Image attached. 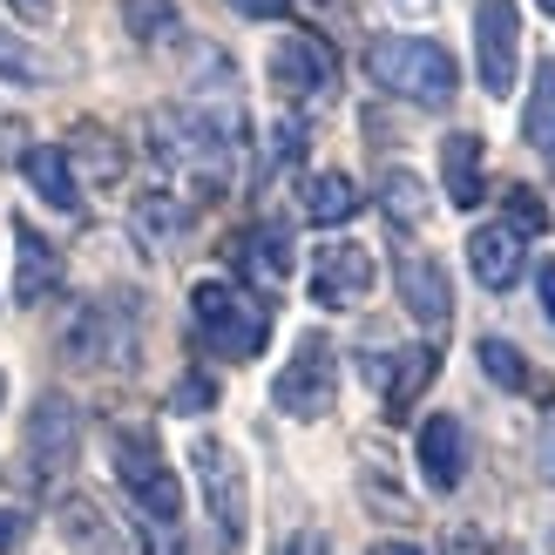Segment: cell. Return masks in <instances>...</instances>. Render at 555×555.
Masks as SVG:
<instances>
[{
  "mask_svg": "<svg viewBox=\"0 0 555 555\" xmlns=\"http://www.w3.org/2000/svg\"><path fill=\"white\" fill-rule=\"evenodd\" d=\"M373 292V251H359V244H319L312 258V298L325 312H346Z\"/></svg>",
  "mask_w": 555,
  "mask_h": 555,
  "instance_id": "cell-9",
  "label": "cell"
},
{
  "mask_svg": "<svg viewBox=\"0 0 555 555\" xmlns=\"http://www.w3.org/2000/svg\"><path fill=\"white\" fill-rule=\"evenodd\" d=\"M21 454H27V475H35V481H54V475L75 467V454H81V413H75L68 393H41L35 400Z\"/></svg>",
  "mask_w": 555,
  "mask_h": 555,
  "instance_id": "cell-6",
  "label": "cell"
},
{
  "mask_svg": "<svg viewBox=\"0 0 555 555\" xmlns=\"http://www.w3.org/2000/svg\"><path fill=\"white\" fill-rule=\"evenodd\" d=\"M190 319L197 332L224 352V359H258L264 352V332H271V312L251 305L244 292H231L224 278H204V285H190Z\"/></svg>",
  "mask_w": 555,
  "mask_h": 555,
  "instance_id": "cell-3",
  "label": "cell"
},
{
  "mask_svg": "<svg viewBox=\"0 0 555 555\" xmlns=\"http://www.w3.org/2000/svg\"><path fill=\"white\" fill-rule=\"evenodd\" d=\"M298 150H305V129H298V122L285 116V122H278V129H271V156H278V163H292Z\"/></svg>",
  "mask_w": 555,
  "mask_h": 555,
  "instance_id": "cell-32",
  "label": "cell"
},
{
  "mask_svg": "<svg viewBox=\"0 0 555 555\" xmlns=\"http://www.w3.org/2000/svg\"><path fill=\"white\" fill-rule=\"evenodd\" d=\"M535 467H542V481L555 488V421L542 427V448H535Z\"/></svg>",
  "mask_w": 555,
  "mask_h": 555,
  "instance_id": "cell-35",
  "label": "cell"
},
{
  "mask_svg": "<svg viewBox=\"0 0 555 555\" xmlns=\"http://www.w3.org/2000/svg\"><path fill=\"white\" fill-rule=\"evenodd\" d=\"M54 529H62V542L75 555H129V535L108 521V508L95 494H62L54 502Z\"/></svg>",
  "mask_w": 555,
  "mask_h": 555,
  "instance_id": "cell-11",
  "label": "cell"
},
{
  "mask_svg": "<svg viewBox=\"0 0 555 555\" xmlns=\"http://www.w3.org/2000/svg\"><path fill=\"white\" fill-rule=\"evenodd\" d=\"M210 400H217V386H210L204 373H183V379H177V393H170V406H177V413H204Z\"/></svg>",
  "mask_w": 555,
  "mask_h": 555,
  "instance_id": "cell-29",
  "label": "cell"
},
{
  "mask_svg": "<svg viewBox=\"0 0 555 555\" xmlns=\"http://www.w3.org/2000/svg\"><path fill=\"white\" fill-rule=\"evenodd\" d=\"M440 183H448V204H461V210L481 204V135L454 129L440 143Z\"/></svg>",
  "mask_w": 555,
  "mask_h": 555,
  "instance_id": "cell-18",
  "label": "cell"
},
{
  "mask_svg": "<svg viewBox=\"0 0 555 555\" xmlns=\"http://www.w3.org/2000/svg\"><path fill=\"white\" fill-rule=\"evenodd\" d=\"M434 373H440V352H434V346H413V352H400V366L386 373V413L400 421V413H406L413 400H421V386H427Z\"/></svg>",
  "mask_w": 555,
  "mask_h": 555,
  "instance_id": "cell-21",
  "label": "cell"
},
{
  "mask_svg": "<svg viewBox=\"0 0 555 555\" xmlns=\"http://www.w3.org/2000/svg\"><path fill=\"white\" fill-rule=\"evenodd\" d=\"M359 204H366V197H359V183L346 170H325V177L305 183V217H312V224H346Z\"/></svg>",
  "mask_w": 555,
  "mask_h": 555,
  "instance_id": "cell-19",
  "label": "cell"
},
{
  "mask_svg": "<svg viewBox=\"0 0 555 555\" xmlns=\"http://www.w3.org/2000/svg\"><path fill=\"white\" fill-rule=\"evenodd\" d=\"M135 535H143V548H150V555H183L177 521H143V515H135Z\"/></svg>",
  "mask_w": 555,
  "mask_h": 555,
  "instance_id": "cell-30",
  "label": "cell"
},
{
  "mask_svg": "<svg viewBox=\"0 0 555 555\" xmlns=\"http://www.w3.org/2000/svg\"><path fill=\"white\" fill-rule=\"evenodd\" d=\"M535 292H542V312H548V325H555V258L535 271Z\"/></svg>",
  "mask_w": 555,
  "mask_h": 555,
  "instance_id": "cell-38",
  "label": "cell"
},
{
  "mask_svg": "<svg viewBox=\"0 0 555 555\" xmlns=\"http://www.w3.org/2000/svg\"><path fill=\"white\" fill-rule=\"evenodd\" d=\"M21 535H27V521H21L14 508H0V555H8V548H21Z\"/></svg>",
  "mask_w": 555,
  "mask_h": 555,
  "instance_id": "cell-34",
  "label": "cell"
},
{
  "mask_svg": "<svg viewBox=\"0 0 555 555\" xmlns=\"http://www.w3.org/2000/svg\"><path fill=\"white\" fill-rule=\"evenodd\" d=\"M508 231H521V237H542V231H548V204L535 197L529 183L508 190Z\"/></svg>",
  "mask_w": 555,
  "mask_h": 555,
  "instance_id": "cell-28",
  "label": "cell"
},
{
  "mask_svg": "<svg viewBox=\"0 0 555 555\" xmlns=\"http://www.w3.org/2000/svg\"><path fill=\"white\" fill-rule=\"evenodd\" d=\"M366 75L379 81L386 95L421 102V108H448L454 89H461L454 54L440 48V41H427V35H379L366 48Z\"/></svg>",
  "mask_w": 555,
  "mask_h": 555,
  "instance_id": "cell-1",
  "label": "cell"
},
{
  "mask_svg": "<svg viewBox=\"0 0 555 555\" xmlns=\"http://www.w3.org/2000/svg\"><path fill=\"white\" fill-rule=\"evenodd\" d=\"M421 475H427V488L434 494H454L461 488V475H467V434H461V421L454 413H427V427H421Z\"/></svg>",
  "mask_w": 555,
  "mask_h": 555,
  "instance_id": "cell-14",
  "label": "cell"
},
{
  "mask_svg": "<svg viewBox=\"0 0 555 555\" xmlns=\"http://www.w3.org/2000/svg\"><path fill=\"white\" fill-rule=\"evenodd\" d=\"M264 68H271V89L292 95V102H312L332 89V48L319 35H278Z\"/></svg>",
  "mask_w": 555,
  "mask_h": 555,
  "instance_id": "cell-8",
  "label": "cell"
},
{
  "mask_svg": "<svg viewBox=\"0 0 555 555\" xmlns=\"http://www.w3.org/2000/svg\"><path fill=\"white\" fill-rule=\"evenodd\" d=\"M271 400L285 421H325L332 400H339V359H332V339L305 332L298 352L285 359V373L271 379Z\"/></svg>",
  "mask_w": 555,
  "mask_h": 555,
  "instance_id": "cell-4",
  "label": "cell"
},
{
  "mask_svg": "<svg viewBox=\"0 0 555 555\" xmlns=\"http://www.w3.org/2000/svg\"><path fill=\"white\" fill-rule=\"evenodd\" d=\"M521 231H508V224H481L475 237H467V264H475V278L488 292H508L515 278H521Z\"/></svg>",
  "mask_w": 555,
  "mask_h": 555,
  "instance_id": "cell-15",
  "label": "cell"
},
{
  "mask_svg": "<svg viewBox=\"0 0 555 555\" xmlns=\"http://www.w3.org/2000/svg\"><path fill=\"white\" fill-rule=\"evenodd\" d=\"M475 359H481V373H488L494 386H508V393H521V386H529V359H521L508 339H481Z\"/></svg>",
  "mask_w": 555,
  "mask_h": 555,
  "instance_id": "cell-26",
  "label": "cell"
},
{
  "mask_svg": "<svg viewBox=\"0 0 555 555\" xmlns=\"http://www.w3.org/2000/svg\"><path fill=\"white\" fill-rule=\"evenodd\" d=\"M0 75L8 81H48V62L35 48H27L21 35H8V27H0Z\"/></svg>",
  "mask_w": 555,
  "mask_h": 555,
  "instance_id": "cell-27",
  "label": "cell"
},
{
  "mask_svg": "<svg viewBox=\"0 0 555 555\" xmlns=\"http://www.w3.org/2000/svg\"><path fill=\"white\" fill-rule=\"evenodd\" d=\"M400 305L413 319H421L427 332H448V319H454V292H448V271H440V258H427V251H400Z\"/></svg>",
  "mask_w": 555,
  "mask_h": 555,
  "instance_id": "cell-10",
  "label": "cell"
},
{
  "mask_svg": "<svg viewBox=\"0 0 555 555\" xmlns=\"http://www.w3.org/2000/svg\"><path fill=\"white\" fill-rule=\"evenodd\" d=\"M542 14H555V0H542Z\"/></svg>",
  "mask_w": 555,
  "mask_h": 555,
  "instance_id": "cell-42",
  "label": "cell"
},
{
  "mask_svg": "<svg viewBox=\"0 0 555 555\" xmlns=\"http://www.w3.org/2000/svg\"><path fill=\"white\" fill-rule=\"evenodd\" d=\"M190 224V210L170 197V190H150V197H135V231H143L150 244H177Z\"/></svg>",
  "mask_w": 555,
  "mask_h": 555,
  "instance_id": "cell-24",
  "label": "cell"
},
{
  "mask_svg": "<svg viewBox=\"0 0 555 555\" xmlns=\"http://www.w3.org/2000/svg\"><path fill=\"white\" fill-rule=\"evenodd\" d=\"M400 8H427V0H400Z\"/></svg>",
  "mask_w": 555,
  "mask_h": 555,
  "instance_id": "cell-40",
  "label": "cell"
},
{
  "mask_svg": "<svg viewBox=\"0 0 555 555\" xmlns=\"http://www.w3.org/2000/svg\"><path fill=\"white\" fill-rule=\"evenodd\" d=\"M190 467H197V488H204V508L217 521V542H224V555H237L244 529H251V481H244V461L217 434H197L190 440Z\"/></svg>",
  "mask_w": 555,
  "mask_h": 555,
  "instance_id": "cell-2",
  "label": "cell"
},
{
  "mask_svg": "<svg viewBox=\"0 0 555 555\" xmlns=\"http://www.w3.org/2000/svg\"><path fill=\"white\" fill-rule=\"evenodd\" d=\"M278 555H325V535L319 529H292L285 542H278Z\"/></svg>",
  "mask_w": 555,
  "mask_h": 555,
  "instance_id": "cell-33",
  "label": "cell"
},
{
  "mask_svg": "<svg viewBox=\"0 0 555 555\" xmlns=\"http://www.w3.org/2000/svg\"><path fill=\"white\" fill-rule=\"evenodd\" d=\"M373 555H421V548H413V542H379Z\"/></svg>",
  "mask_w": 555,
  "mask_h": 555,
  "instance_id": "cell-39",
  "label": "cell"
},
{
  "mask_svg": "<svg viewBox=\"0 0 555 555\" xmlns=\"http://www.w3.org/2000/svg\"><path fill=\"white\" fill-rule=\"evenodd\" d=\"M116 481L129 488V502H135L143 521H177L183 515V488H177L170 461H163V448L143 427H122L116 434Z\"/></svg>",
  "mask_w": 555,
  "mask_h": 555,
  "instance_id": "cell-5",
  "label": "cell"
},
{
  "mask_svg": "<svg viewBox=\"0 0 555 555\" xmlns=\"http://www.w3.org/2000/svg\"><path fill=\"white\" fill-rule=\"evenodd\" d=\"M379 204H386V217H393L400 231H421L427 224V183L413 177V170H386L379 177Z\"/></svg>",
  "mask_w": 555,
  "mask_h": 555,
  "instance_id": "cell-23",
  "label": "cell"
},
{
  "mask_svg": "<svg viewBox=\"0 0 555 555\" xmlns=\"http://www.w3.org/2000/svg\"><path fill=\"white\" fill-rule=\"evenodd\" d=\"M231 8L251 14V21H278V14H285V0H231Z\"/></svg>",
  "mask_w": 555,
  "mask_h": 555,
  "instance_id": "cell-37",
  "label": "cell"
},
{
  "mask_svg": "<svg viewBox=\"0 0 555 555\" xmlns=\"http://www.w3.org/2000/svg\"><path fill=\"white\" fill-rule=\"evenodd\" d=\"M62 352L75 359V366H122L129 359V325L108 312V305H81V312L68 319V332H62Z\"/></svg>",
  "mask_w": 555,
  "mask_h": 555,
  "instance_id": "cell-12",
  "label": "cell"
},
{
  "mask_svg": "<svg viewBox=\"0 0 555 555\" xmlns=\"http://www.w3.org/2000/svg\"><path fill=\"white\" fill-rule=\"evenodd\" d=\"M244 264H251L258 278H271V285H278V278L292 271V244H285V231H278V224L251 231V237H244Z\"/></svg>",
  "mask_w": 555,
  "mask_h": 555,
  "instance_id": "cell-25",
  "label": "cell"
},
{
  "mask_svg": "<svg viewBox=\"0 0 555 555\" xmlns=\"http://www.w3.org/2000/svg\"><path fill=\"white\" fill-rule=\"evenodd\" d=\"M122 27H129V41H135V48H163V41H177V35H183L177 0H122Z\"/></svg>",
  "mask_w": 555,
  "mask_h": 555,
  "instance_id": "cell-22",
  "label": "cell"
},
{
  "mask_svg": "<svg viewBox=\"0 0 555 555\" xmlns=\"http://www.w3.org/2000/svg\"><path fill=\"white\" fill-rule=\"evenodd\" d=\"M68 163H81V183L116 190L122 170H129V150H122L102 122H75V135H68Z\"/></svg>",
  "mask_w": 555,
  "mask_h": 555,
  "instance_id": "cell-17",
  "label": "cell"
},
{
  "mask_svg": "<svg viewBox=\"0 0 555 555\" xmlns=\"http://www.w3.org/2000/svg\"><path fill=\"white\" fill-rule=\"evenodd\" d=\"M62 292V251L27 224V217H14V298L21 305H41Z\"/></svg>",
  "mask_w": 555,
  "mask_h": 555,
  "instance_id": "cell-13",
  "label": "cell"
},
{
  "mask_svg": "<svg viewBox=\"0 0 555 555\" xmlns=\"http://www.w3.org/2000/svg\"><path fill=\"white\" fill-rule=\"evenodd\" d=\"M521 135H529V150L555 163V62L535 68V89H529V108H521Z\"/></svg>",
  "mask_w": 555,
  "mask_h": 555,
  "instance_id": "cell-20",
  "label": "cell"
},
{
  "mask_svg": "<svg viewBox=\"0 0 555 555\" xmlns=\"http://www.w3.org/2000/svg\"><path fill=\"white\" fill-rule=\"evenodd\" d=\"M8 8H14L27 27H54V21H62V0H8Z\"/></svg>",
  "mask_w": 555,
  "mask_h": 555,
  "instance_id": "cell-31",
  "label": "cell"
},
{
  "mask_svg": "<svg viewBox=\"0 0 555 555\" xmlns=\"http://www.w3.org/2000/svg\"><path fill=\"white\" fill-rule=\"evenodd\" d=\"M448 555H488V542L475 529H448Z\"/></svg>",
  "mask_w": 555,
  "mask_h": 555,
  "instance_id": "cell-36",
  "label": "cell"
},
{
  "mask_svg": "<svg viewBox=\"0 0 555 555\" xmlns=\"http://www.w3.org/2000/svg\"><path fill=\"white\" fill-rule=\"evenodd\" d=\"M0 400H8V373H0Z\"/></svg>",
  "mask_w": 555,
  "mask_h": 555,
  "instance_id": "cell-41",
  "label": "cell"
},
{
  "mask_svg": "<svg viewBox=\"0 0 555 555\" xmlns=\"http://www.w3.org/2000/svg\"><path fill=\"white\" fill-rule=\"evenodd\" d=\"M475 68L488 95H515V68H521V14L515 0H481L475 8Z\"/></svg>",
  "mask_w": 555,
  "mask_h": 555,
  "instance_id": "cell-7",
  "label": "cell"
},
{
  "mask_svg": "<svg viewBox=\"0 0 555 555\" xmlns=\"http://www.w3.org/2000/svg\"><path fill=\"white\" fill-rule=\"evenodd\" d=\"M21 177H27V190H35L48 210H81L75 163H68V150H62V143H35V150L21 156Z\"/></svg>",
  "mask_w": 555,
  "mask_h": 555,
  "instance_id": "cell-16",
  "label": "cell"
}]
</instances>
